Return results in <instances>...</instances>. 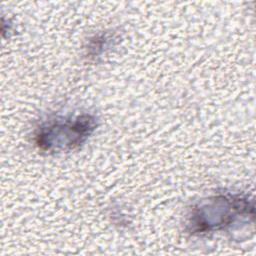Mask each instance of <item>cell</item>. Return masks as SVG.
I'll return each mask as SVG.
<instances>
[{
  "instance_id": "obj_1",
  "label": "cell",
  "mask_w": 256,
  "mask_h": 256,
  "mask_svg": "<svg viewBox=\"0 0 256 256\" xmlns=\"http://www.w3.org/2000/svg\"><path fill=\"white\" fill-rule=\"evenodd\" d=\"M253 210L246 198L240 196H219L197 208L192 216V232L205 233L230 225L237 216Z\"/></svg>"
},
{
  "instance_id": "obj_2",
  "label": "cell",
  "mask_w": 256,
  "mask_h": 256,
  "mask_svg": "<svg viewBox=\"0 0 256 256\" xmlns=\"http://www.w3.org/2000/svg\"><path fill=\"white\" fill-rule=\"evenodd\" d=\"M95 127V119L90 115L64 122L56 121L39 129L37 144L41 149L49 151L73 149L84 142Z\"/></svg>"
}]
</instances>
